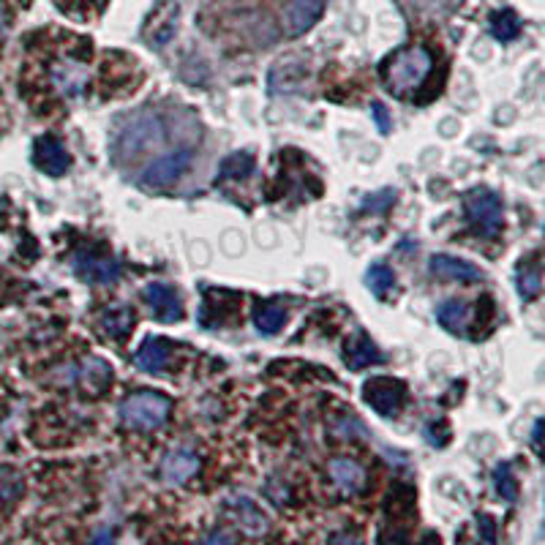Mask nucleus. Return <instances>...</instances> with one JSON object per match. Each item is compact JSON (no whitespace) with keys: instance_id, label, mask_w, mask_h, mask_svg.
<instances>
[{"instance_id":"1","label":"nucleus","mask_w":545,"mask_h":545,"mask_svg":"<svg viewBox=\"0 0 545 545\" xmlns=\"http://www.w3.org/2000/svg\"><path fill=\"white\" fill-rule=\"evenodd\" d=\"M431 65H434V57L428 49L406 47L385 63V82L395 96H406L426 82V77L431 74Z\"/></svg>"},{"instance_id":"2","label":"nucleus","mask_w":545,"mask_h":545,"mask_svg":"<svg viewBox=\"0 0 545 545\" xmlns=\"http://www.w3.org/2000/svg\"><path fill=\"white\" fill-rule=\"evenodd\" d=\"M169 409H172V401L161 393H134L123 401L120 418L128 428L151 431L164 426V420L169 418Z\"/></svg>"},{"instance_id":"3","label":"nucleus","mask_w":545,"mask_h":545,"mask_svg":"<svg viewBox=\"0 0 545 545\" xmlns=\"http://www.w3.org/2000/svg\"><path fill=\"white\" fill-rule=\"evenodd\" d=\"M164 140V131H161V123L156 115H136L131 117V123L120 131L117 136V145H115V156L123 161V159H136L143 156L145 151L161 145Z\"/></svg>"},{"instance_id":"4","label":"nucleus","mask_w":545,"mask_h":545,"mask_svg":"<svg viewBox=\"0 0 545 545\" xmlns=\"http://www.w3.org/2000/svg\"><path fill=\"white\" fill-rule=\"evenodd\" d=\"M466 204V216L471 221V227L480 235H499L502 232V221H505V211H502V199L489 191V188H474L466 194L463 199Z\"/></svg>"},{"instance_id":"5","label":"nucleus","mask_w":545,"mask_h":545,"mask_svg":"<svg viewBox=\"0 0 545 545\" xmlns=\"http://www.w3.org/2000/svg\"><path fill=\"white\" fill-rule=\"evenodd\" d=\"M188 169H191V153L172 151V153L151 161L140 175H136V180H140V186H145V188H167V186H175Z\"/></svg>"},{"instance_id":"6","label":"nucleus","mask_w":545,"mask_h":545,"mask_svg":"<svg viewBox=\"0 0 545 545\" xmlns=\"http://www.w3.org/2000/svg\"><path fill=\"white\" fill-rule=\"evenodd\" d=\"M363 398H366V403H371V409L376 415L395 418L401 412L403 401H406V387L398 379L376 376V379H368L363 385Z\"/></svg>"},{"instance_id":"7","label":"nucleus","mask_w":545,"mask_h":545,"mask_svg":"<svg viewBox=\"0 0 545 545\" xmlns=\"http://www.w3.org/2000/svg\"><path fill=\"white\" fill-rule=\"evenodd\" d=\"M74 270L82 281L91 284H109L120 276V264L112 254H93V251H80L74 256Z\"/></svg>"},{"instance_id":"8","label":"nucleus","mask_w":545,"mask_h":545,"mask_svg":"<svg viewBox=\"0 0 545 545\" xmlns=\"http://www.w3.org/2000/svg\"><path fill=\"white\" fill-rule=\"evenodd\" d=\"M33 161L41 172H47L52 177H60L68 167H72V159H68L63 143L55 140V136H41V140H36Z\"/></svg>"},{"instance_id":"9","label":"nucleus","mask_w":545,"mask_h":545,"mask_svg":"<svg viewBox=\"0 0 545 545\" xmlns=\"http://www.w3.org/2000/svg\"><path fill=\"white\" fill-rule=\"evenodd\" d=\"M145 303L156 314L159 322H177L183 319V303L169 284H151L145 287Z\"/></svg>"},{"instance_id":"10","label":"nucleus","mask_w":545,"mask_h":545,"mask_svg":"<svg viewBox=\"0 0 545 545\" xmlns=\"http://www.w3.org/2000/svg\"><path fill=\"white\" fill-rule=\"evenodd\" d=\"M428 270L434 272V276H439V279H455V281H480V279H483L480 267H474V264L466 262V259H455V256H450V254H437V256H431Z\"/></svg>"},{"instance_id":"11","label":"nucleus","mask_w":545,"mask_h":545,"mask_svg":"<svg viewBox=\"0 0 545 545\" xmlns=\"http://www.w3.org/2000/svg\"><path fill=\"white\" fill-rule=\"evenodd\" d=\"M324 12V0H292L287 9V33L300 36L306 33Z\"/></svg>"},{"instance_id":"12","label":"nucleus","mask_w":545,"mask_h":545,"mask_svg":"<svg viewBox=\"0 0 545 545\" xmlns=\"http://www.w3.org/2000/svg\"><path fill=\"white\" fill-rule=\"evenodd\" d=\"M344 360H347V366L352 368V371H360V368H366V366H379V363H385V355L376 350V344L374 341L368 338V335H355L350 344L344 347Z\"/></svg>"},{"instance_id":"13","label":"nucleus","mask_w":545,"mask_h":545,"mask_svg":"<svg viewBox=\"0 0 545 545\" xmlns=\"http://www.w3.org/2000/svg\"><path fill=\"white\" fill-rule=\"evenodd\" d=\"M330 477H333V483L344 491V494H358L366 483V471L350 461V458H335L330 461Z\"/></svg>"},{"instance_id":"14","label":"nucleus","mask_w":545,"mask_h":545,"mask_svg":"<svg viewBox=\"0 0 545 545\" xmlns=\"http://www.w3.org/2000/svg\"><path fill=\"white\" fill-rule=\"evenodd\" d=\"M199 469V458L188 450H177V453H169L161 463V477L167 483L177 486V483H186L188 477Z\"/></svg>"},{"instance_id":"15","label":"nucleus","mask_w":545,"mask_h":545,"mask_svg":"<svg viewBox=\"0 0 545 545\" xmlns=\"http://www.w3.org/2000/svg\"><path fill=\"white\" fill-rule=\"evenodd\" d=\"M229 510H232V515H235V521L240 523L243 532H248V534H262V532L267 529V518L262 515V510H259L251 499L235 497V499H229Z\"/></svg>"},{"instance_id":"16","label":"nucleus","mask_w":545,"mask_h":545,"mask_svg":"<svg viewBox=\"0 0 545 545\" xmlns=\"http://www.w3.org/2000/svg\"><path fill=\"white\" fill-rule=\"evenodd\" d=\"M167 360H169V347L164 344L161 338H148L145 344L140 347V352H136V366H140L143 371H148V374L164 371Z\"/></svg>"},{"instance_id":"17","label":"nucleus","mask_w":545,"mask_h":545,"mask_svg":"<svg viewBox=\"0 0 545 545\" xmlns=\"http://www.w3.org/2000/svg\"><path fill=\"white\" fill-rule=\"evenodd\" d=\"M52 80H55V85L60 88V93H65V96H77V93H82L88 77H85V72H82V65L60 63V65H55Z\"/></svg>"},{"instance_id":"18","label":"nucleus","mask_w":545,"mask_h":545,"mask_svg":"<svg viewBox=\"0 0 545 545\" xmlns=\"http://www.w3.org/2000/svg\"><path fill=\"white\" fill-rule=\"evenodd\" d=\"M303 80V65L300 63H284L279 68H272L270 74V93H292L300 88Z\"/></svg>"},{"instance_id":"19","label":"nucleus","mask_w":545,"mask_h":545,"mask_svg":"<svg viewBox=\"0 0 545 545\" xmlns=\"http://www.w3.org/2000/svg\"><path fill=\"white\" fill-rule=\"evenodd\" d=\"M437 316H439V324L445 330H450L453 335H466V306L458 303V300H445L439 308H437Z\"/></svg>"},{"instance_id":"20","label":"nucleus","mask_w":545,"mask_h":545,"mask_svg":"<svg viewBox=\"0 0 545 545\" xmlns=\"http://www.w3.org/2000/svg\"><path fill=\"white\" fill-rule=\"evenodd\" d=\"M287 322V311L279 306H259L254 311V324L262 335H276Z\"/></svg>"},{"instance_id":"21","label":"nucleus","mask_w":545,"mask_h":545,"mask_svg":"<svg viewBox=\"0 0 545 545\" xmlns=\"http://www.w3.org/2000/svg\"><path fill=\"white\" fill-rule=\"evenodd\" d=\"M366 284L368 290L376 295V298H387L393 290H395V272L387 267V264H371L368 267V276H366Z\"/></svg>"},{"instance_id":"22","label":"nucleus","mask_w":545,"mask_h":545,"mask_svg":"<svg viewBox=\"0 0 545 545\" xmlns=\"http://www.w3.org/2000/svg\"><path fill=\"white\" fill-rule=\"evenodd\" d=\"M491 33L499 41H513L521 33V22H518V17L513 12H497L494 20H491Z\"/></svg>"},{"instance_id":"23","label":"nucleus","mask_w":545,"mask_h":545,"mask_svg":"<svg viewBox=\"0 0 545 545\" xmlns=\"http://www.w3.org/2000/svg\"><path fill=\"white\" fill-rule=\"evenodd\" d=\"M251 167H254V159L248 153H235V156H229L224 161L216 180H240V177H246L251 172Z\"/></svg>"},{"instance_id":"24","label":"nucleus","mask_w":545,"mask_h":545,"mask_svg":"<svg viewBox=\"0 0 545 545\" xmlns=\"http://www.w3.org/2000/svg\"><path fill=\"white\" fill-rule=\"evenodd\" d=\"M494 486H497V491H499L502 499H507V502H515V499H518V483H515V477H513V471H510L507 463H499V466H497V471H494Z\"/></svg>"},{"instance_id":"25","label":"nucleus","mask_w":545,"mask_h":545,"mask_svg":"<svg viewBox=\"0 0 545 545\" xmlns=\"http://www.w3.org/2000/svg\"><path fill=\"white\" fill-rule=\"evenodd\" d=\"M518 292H521L526 300H534V298L540 295V264H537V262H534L529 270L521 267V272H518Z\"/></svg>"},{"instance_id":"26","label":"nucleus","mask_w":545,"mask_h":545,"mask_svg":"<svg viewBox=\"0 0 545 545\" xmlns=\"http://www.w3.org/2000/svg\"><path fill=\"white\" fill-rule=\"evenodd\" d=\"M134 319H131V311L128 308H117V311H109L107 319H104V327L109 330V335L115 338H123L128 330H131Z\"/></svg>"},{"instance_id":"27","label":"nucleus","mask_w":545,"mask_h":545,"mask_svg":"<svg viewBox=\"0 0 545 545\" xmlns=\"http://www.w3.org/2000/svg\"><path fill=\"white\" fill-rule=\"evenodd\" d=\"M82 376H85V382L96 385V390H101V387L112 379V371H109V366L101 363V360H88L85 368H82Z\"/></svg>"},{"instance_id":"28","label":"nucleus","mask_w":545,"mask_h":545,"mask_svg":"<svg viewBox=\"0 0 545 545\" xmlns=\"http://www.w3.org/2000/svg\"><path fill=\"white\" fill-rule=\"evenodd\" d=\"M395 202V191H379V194H371L366 202H363V211L366 213H382V211H387L390 204Z\"/></svg>"},{"instance_id":"29","label":"nucleus","mask_w":545,"mask_h":545,"mask_svg":"<svg viewBox=\"0 0 545 545\" xmlns=\"http://www.w3.org/2000/svg\"><path fill=\"white\" fill-rule=\"evenodd\" d=\"M376 545H412V542H409V537L401 529H382Z\"/></svg>"},{"instance_id":"30","label":"nucleus","mask_w":545,"mask_h":545,"mask_svg":"<svg viewBox=\"0 0 545 545\" xmlns=\"http://www.w3.org/2000/svg\"><path fill=\"white\" fill-rule=\"evenodd\" d=\"M480 529H483L486 545H494V542H497V526H494L491 515H480Z\"/></svg>"},{"instance_id":"31","label":"nucleus","mask_w":545,"mask_h":545,"mask_svg":"<svg viewBox=\"0 0 545 545\" xmlns=\"http://www.w3.org/2000/svg\"><path fill=\"white\" fill-rule=\"evenodd\" d=\"M327 545H363V542H360V537L352 534V532H338V534L330 537Z\"/></svg>"},{"instance_id":"32","label":"nucleus","mask_w":545,"mask_h":545,"mask_svg":"<svg viewBox=\"0 0 545 545\" xmlns=\"http://www.w3.org/2000/svg\"><path fill=\"white\" fill-rule=\"evenodd\" d=\"M371 112H374V117H376V123H379V131L387 134V131H390V117H387V112H385V107H382L379 101H374V104H371Z\"/></svg>"},{"instance_id":"33","label":"nucleus","mask_w":545,"mask_h":545,"mask_svg":"<svg viewBox=\"0 0 545 545\" xmlns=\"http://www.w3.org/2000/svg\"><path fill=\"white\" fill-rule=\"evenodd\" d=\"M204 545H235V542H232L229 534H224V532H213L208 540H204Z\"/></svg>"},{"instance_id":"34","label":"nucleus","mask_w":545,"mask_h":545,"mask_svg":"<svg viewBox=\"0 0 545 545\" xmlns=\"http://www.w3.org/2000/svg\"><path fill=\"white\" fill-rule=\"evenodd\" d=\"M91 545H112V534L104 529V532H99L96 537H93V542Z\"/></svg>"},{"instance_id":"35","label":"nucleus","mask_w":545,"mask_h":545,"mask_svg":"<svg viewBox=\"0 0 545 545\" xmlns=\"http://www.w3.org/2000/svg\"><path fill=\"white\" fill-rule=\"evenodd\" d=\"M420 545H439V537L434 534V532H428L426 537H423V542Z\"/></svg>"}]
</instances>
